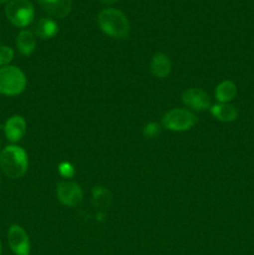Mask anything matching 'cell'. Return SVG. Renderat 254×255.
<instances>
[{"label": "cell", "mask_w": 254, "mask_h": 255, "mask_svg": "<svg viewBox=\"0 0 254 255\" xmlns=\"http://www.w3.org/2000/svg\"><path fill=\"white\" fill-rule=\"evenodd\" d=\"M100 29L109 37L115 40H126L129 36L131 26L126 15L119 9L107 7L97 15Z\"/></svg>", "instance_id": "6da1fadb"}, {"label": "cell", "mask_w": 254, "mask_h": 255, "mask_svg": "<svg viewBox=\"0 0 254 255\" xmlns=\"http://www.w3.org/2000/svg\"><path fill=\"white\" fill-rule=\"evenodd\" d=\"M0 168L2 173L11 179L25 176L29 168V159L24 148L17 144H10L0 151Z\"/></svg>", "instance_id": "7a4b0ae2"}, {"label": "cell", "mask_w": 254, "mask_h": 255, "mask_svg": "<svg viewBox=\"0 0 254 255\" xmlns=\"http://www.w3.org/2000/svg\"><path fill=\"white\" fill-rule=\"evenodd\" d=\"M27 80L20 67L7 65L0 67V94L17 96L26 89Z\"/></svg>", "instance_id": "3957f363"}, {"label": "cell", "mask_w": 254, "mask_h": 255, "mask_svg": "<svg viewBox=\"0 0 254 255\" xmlns=\"http://www.w3.org/2000/svg\"><path fill=\"white\" fill-rule=\"evenodd\" d=\"M7 20L16 27H26L35 19V9L29 0H10L5 7Z\"/></svg>", "instance_id": "277c9868"}, {"label": "cell", "mask_w": 254, "mask_h": 255, "mask_svg": "<svg viewBox=\"0 0 254 255\" xmlns=\"http://www.w3.org/2000/svg\"><path fill=\"white\" fill-rule=\"evenodd\" d=\"M197 116L189 110L172 109L162 117L164 128L172 132H186L193 128L197 124Z\"/></svg>", "instance_id": "5b68a950"}, {"label": "cell", "mask_w": 254, "mask_h": 255, "mask_svg": "<svg viewBox=\"0 0 254 255\" xmlns=\"http://www.w3.org/2000/svg\"><path fill=\"white\" fill-rule=\"evenodd\" d=\"M56 197L65 207H76L84 198L81 187L71 181H61L56 186Z\"/></svg>", "instance_id": "8992f818"}, {"label": "cell", "mask_w": 254, "mask_h": 255, "mask_svg": "<svg viewBox=\"0 0 254 255\" xmlns=\"http://www.w3.org/2000/svg\"><path fill=\"white\" fill-rule=\"evenodd\" d=\"M7 242L10 249L15 255L30 254V239L22 227L12 224L7 232Z\"/></svg>", "instance_id": "52a82bcc"}, {"label": "cell", "mask_w": 254, "mask_h": 255, "mask_svg": "<svg viewBox=\"0 0 254 255\" xmlns=\"http://www.w3.org/2000/svg\"><path fill=\"white\" fill-rule=\"evenodd\" d=\"M181 99L182 102L193 111H206V110L211 109L212 106L209 95L204 90L196 89V87L184 90Z\"/></svg>", "instance_id": "ba28073f"}, {"label": "cell", "mask_w": 254, "mask_h": 255, "mask_svg": "<svg viewBox=\"0 0 254 255\" xmlns=\"http://www.w3.org/2000/svg\"><path fill=\"white\" fill-rule=\"evenodd\" d=\"M26 133V121L20 115H14L9 117L4 125V134L11 144L21 141Z\"/></svg>", "instance_id": "9c48e42d"}, {"label": "cell", "mask_w": 254, "mask_h": 255, "mask_svg": "<svg viewBox=\"0 0 254 255\" xmlns=\"http://www.w3.org/2000/svg\"><path fill=\"white\" fill-rule=\"evenodd\" d=\"M39 2L45 12L56 19L66 17L72 7V0H39Z\"/></svg>", "instance_id": "30bf717a"}, {"label": "cell", "mask_w": 254, "mask_h": 255, "mask_svg": "<svg viewBox=\"0 0 254 255\" xmlns=\"http://www.w3.org/2000/svg\"><path fill=\"white\" fill-rule=\"evenodd\" d=\"M149 70L152 75L158 79H164L168 76L172 71V62L171 59L163 52H157L153 55L149 64Z\"/></svg>", "instance_id": "8fae6325"}, {"label": "cell", "mask_w": 254, "mask_h": 255, "mask_svg": "<svg viewBox=\"0 0 254 255\" xmlns=\"http://www.w3.org/2000/svg\"><path fill=\"white\" fill-rule=\"evenodd\" d=\"M34 35L41 40H49L54 37L55 35L59 32V25L56 21L50 17H41L37 20L36 24L34 25V30H32Z\"/></svg>", "instance_id": "7c38bea8"}, {"label": "cell", "mask_w": 254, "mask_h": 255, "mask_svg": "<svg viewBox=\"0 0 254 255\" xmlns=\"http://www.w3.org/2000/svg\"><path fill=\"white\" fill-rule=\"evenodd\" d=\"M212 116L221 122H233L238 119V111L236 107L231 104H216L212 105L211 109Z\"/></svg>", "instance_id": "4fadbf2b"}, {"label": "cell", "mask_w": 254, "mask_h": 255, "mask_svg": "<svg viewBox=\"0 0 254 255\" xmlns=\"http://www.w3.org/2000/svg\"><path fill=\"white\" fill-rule=\"evenodd\" d=\"M16 47L24 56H30L36 49V36L30 30H21L16 36Z\"/></svg>", "instance_id": "5bb4252c"}, {"label": "cell", "mask_w": 254, "mask_h": 255, "mask_svg": "<svg viewBox=\"0 0 254 255\" xmlns=\"http://www.w3.org/2000/svg\"><path fill=\"white\" fill-rule=\"evenodd\" d=\"M237 85L231 80H224V81L219 82L214 91V96L219 104H229L233 101L237 96Z\"/></svg>", "instance_id": "9a60e30c"}, {"label": "cell", "mask_w": 254, "mask_h": 255, "mask_svg": "<svg viewBox=\"0 0 254 255\" xmlns=\"http://www.w3.org/2000/svg\"><path fill=\"white\" fill-rule=\"evenodd\" d=\"M12 59H14V50L6 45L0 46V67L7 66Z\"/></svg>", "instance_id": "2e32d148"}, {"label": "cell", "mask_w": 254, "mask_h": 255, "mask_svg": "<svg viewBox=\"0 0 254 255\" xmlns=\"http://www.w3.org/2000/svg\"><path fill=\"white\" fill-rule=\"evenodd\" d=\"M59 173L64 178H72L75 176V167L70 162H61L59 164Z\"/></svg>", "instance_id": "e0dca14e"}, {"label": "cell", "mask_w": 254, "mask_h": 255, "mask_svg": "<svg viewBox=\"0 0 254 255\" xmlns=\"http://www.w3.org/2000/svg\"><path fill=\"white\" fill-rule=\"evenodd\" d=\"M159 132H161V127L156 122H149L143 128V134L146 137H148V138H153L157 134H159Z\"/></svg>", "instance_id": "ac0fdd59"}, {"label": "cell", "mask_w": 254, "mask_h": 255, "mask_svg": "<svg viewBox=\"0 0 254 255\" xmlns=\"http://www.w3.org/2000/svg\"><path fill=\"white\" fill-rule=\"evenodd\" d=\"M100 1L105 5H111V4H114V2H116L117 0H100Z\"/></svg>", "instance_id": "d6986e66"}, {"label": "cell", "mask_w": 254, "mask_h": 255, "mask_svg": "<svg viewBox=\"0 0 254 255\" xmlns=\"http://www.w3.org/2000/svg\"><path fill=\"white\" fill-rule=\"evenodd\" d=\"M9 2L10 1V0H0V4H4V2Z\"/></svg>", "instance_id": "ffe728a7"}, {"label": "cell", "mask_w": 254, "mask_h": 255, "mask_svg": "<svg viewBox=\"0 0 254 255\" xmlns=\"http://www.w3.org/2000/svg\"><path fill=\"white\" fill-rule=\"evenodd\" d=\"M1 251H2V247H1V242H0V255H1Z\"/></svg>", "instance_id": "44dd1931"}, {"label": "cell", "mask_w": 254, "mask_h": 255, "mask_svg": "<svg viewBox=\"0 0 254 255\" xmlns=\"http://www.w3.org/2000/svg\"><path fill=\"white\" fill-rule=\"evenodd\" d=\"M0 186H1V178H0Z\"/></svg>", "instance_id": "7402d4cb"}]
</instances>
